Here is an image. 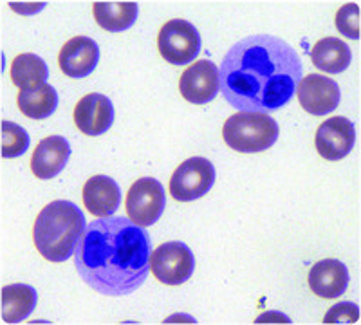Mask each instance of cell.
Returning <instances> with one entry per match:
<instances>
[{
  "instance_id": "1",
  "label": "cell",
  "mask_w": 361,
  "mask_h": 325,
  "mask_svg": "<svg viewBox=\"0 0 361 325\" xmlns=\"http://www.w3.org/2000/svg\"><path fill=\"white\" fill-rule=\"evenodd\" d=\"M295 47L273 35L237 42L221 66V92L238 112H273L288 105L302 80Z\"/></svg>"
},
{
  "instance_id": "2",
  "label": "cell",
  "mask_w": 361,
  "mask_h": 325,
  "mask_svg": "<svg viewBox=\"0 0 361 325\" xmlns=\"http://www.w3.org/2000/svg\"><path fill=\"white\" fill-rule=\"evenodd\" d=\"M76 271L89 288L123 297L141 288L150 271L148 233L130 219L92 221L74 251Z\"/></svg>"
},
{
  "instance_id": "3",
  "label": "cell",
  "mask_w": 361,
  "mask_h": 325,
  "mask_svg": "<svg viewBox=\"0 0 361 325\" xmlns=\"http://www.w3.org/2000/svg\"><path fill=\"white\" fill-rule=\"evenodd\" d=\"M85 228V217L74 202L53 201L35 221V246L45 260L66 262L78 247Z\"/></svg>"
},
{
  "instance_id": "4",
  "label": "cell",
  "mask_w": 361,
  "mask_h": 325,
  "mask_svg": "<svg viewBox=\"0 0 361 325\" xmlns=\"http://www.w3.org/2000/svg\"><path fill=\"white\" fill-rule=\"evenodd\" d=\"M222 137L237 152H264L279 140V123L264 112H237L226 120Z\"/></svg>"
},
{
  "instance_id": "5",
  "label": "cell",
  "mask_w": 361,
  "mask_h": 325,
  "mask_svg": "<svg viewBox=\"0 0 361 325\" xmlns=\"http://www.w3.org/2000/svg\"><path fill=\"white\" fill-rule=\"evenodd\" d=\"M161 56L172 66H186L197 58L201 37L197 27L183 18H173L161 27L157 37Z\"/></svg>"
},
{
  "instance_id": "6",
  "label": "cell",
  "mask_w": 361,
  "mask_h": 325,
  "mask_svg": "<svg viewBox=\"0 0 361 325\" xmlns=\"http://www.w3.org/2000/svg\"><path fill=\"white\" fill-rule=\"evenodd\" d=\"M215 183V168L206 157H190L183 161L170 177V195L179 202L204 197Z\"/></svg>"
},
{
  "instance_id": "7",
  "label": "cell",
  "mask_w": 361,
  "mask_h": 325,
  "mask_svg": "<svg viewBox=\"0 0 361 325\" xmlns=\"http://www.w3.org/2000/svg\"><path fill=\"white\" fill-rule=\"evenodd\" d=\"M164 188L154 177H141L128 190L125 208L132 223L141 228L156 224L164 211Z\"/></svg>"
},
{
  "instance_id": "8",
  "label": "cell",
  "mask_w": 361,
  "mask_h": 325,
  "mask_svg": "<svg viewBox=\"0 0 361 325\" xmlns=\"http://www.w3.org/2000/svg\"><path fill=\"white\" fill-rule=\"evenodd\" d=\"M150 269L161 284L180 286L192 276L195 269L193 253L185 243H164L150 255Z\"/></svg>"
},
{
  "instance_id": "9",
  "label": "cell",
  "mask_w": 361,
  "mask_h": 325,
  "mask_svg": "<svg viewBox=\"0 0 361 325\" xmlns=\"http://www.w3.org/2000/svg\"><path fill=\"white\" fill-rule=\"evenodd\" d=\"M180 96L193 105H204L221 92V70L209 60L193 62L180 75Z\"/></svg>"
},
{
  "instance_id": "10",
  "label": "cell",
  "mask_w": 361,
  "mask_h": 325,
  "mask_svg": "<svg viewBox=\"0 0 361 325\" xmlns=\"http://www.w3.org/2000/svg\"><path fill=\"white\" fill-rule=\"evenodd\" d=\"M356 143L354 123L343 116H334L318 127L314 137L316 150L324 159L340 161L350 154Z\"/></svg>"
},
{
  "instance_id": "11",
  "label": "cell",
  "mask_w": 361,
  "mask_h": 325,
  "mask_svg": "<svg viewBox=\"0 0 361 325\" xmlns=\"http://www.w3.org/2000/svg\"><path fill=\"white\" fill-rule=\"evenodd\" d=\"M296 96L305 112L312 116H325L340 105V87L334 80L324 75H309L296 85Z\"/></svg>"
},
{
  "instance_id": "12",
  "label": "cell",
  "mask_w": 361,
  "mask_h": 325,
  "mask_svg": "<svg viewBox=\"0 0 361 325\" xmlns=\"http://www.w3.org/2000/svg\"><path fill=\"white\" fill-rule=\"evenodd\" d=\"M74 123L87 136H102L114 121V107L105 94L89 92L74 107Z\"/></svg>"
},
{
  "instance_id": "13",
  "label": "cell",
  "mask_w": 361,
  "mask_h": 325,
  "mask_svg": "<svg viewBox=\"0 0 361 325\" xmlns=\"http://www.w3.org/2000/svg\"><path fill=\"white\" fill-rule=\"evenodd\" d=\"M99 60V47L92 38L74 37L58 54V66L69 78H85L96 69Z\"/></svg>"
},
{
  "instance_id": "14",
  "label": "cell",
  "mask_w": 361,
  "mask_h": 325,
  "mask_svg": "<svg viewBox=\"0 0 361 325\" xmlns=\"http://www.w3.org/2000/svg\"><path fill=\"white\" fill-rule=\"evenodd\" d=\"M71 157L69 141L63 136L44 137L31 157V172L38 179H53L66 168Z\"/></svg>"
},
{
  "instance_id": "15",
  "label": "cell",
  "mask_w": 361,
  "mask_h": 325,
  "mask_svg": "<svg viewBox=\"0 0 361 325\" xmlns=\"http://www.w3.org/2000/svg\"><path fill=\"white\" fill-rule=\"evenodd\" d=\"M309 288L316 297L331 300L341 297L349 286V271L345 264L334 259L316 262L309 271Z\"/></svg>"
},
{
  "instance_id": "16",
  "label": "cell",
  "mask_w": 361,
  "mask_h": 325,
  "mask_svg": "<svg viewBox=\"0 0 361 325\" xmlns=\"http://www.w3.org/2000/svg\"><path fill=\"white\" fill-rule=\"evenodd\" d=\"M121 202L118 183L109 176H94L83 185V204L87 211L99 219L112 217Z\"/></svg>"
},
{
  "instance_id": "17",
  "label": "cell",
  "mask_w": 361,
  "mask_h": 325,
  "mask_svg": "<svg viewBox=\"0 0 361 325\" xmlns=\"http://www.w3.org/2000/svg\"><path fill=\"white\" fill-rule=\"evenodd\" d=\"M350 47L336 37H327L318 40L311 51L312 66L316 69L329 73V75H340L350 66Z\"/></svg>"
},
{
  "instance_id": "18",
  "label": "cell",
  "mask_w": 361,
  "mask_h": 325,
  "mask_svg": "<svg viewBox=\"0 0 361 325\" xmlns=\"http://www.w3.org/2000/svg\"><path fill=\"white\" fill-rule=\"evenodd\" d=\"M2 320L6 324H18L25 320L37 307V291L27 284H11L2 289Z\"/></svg>"
},
{
  "instance_id": "19",
  "label": "cell",
  "mask_w": 361,
  "mask_h": 325,
  "mask_svg": "<svg viewBox=\"0 0 361 325\" xmlns=\"http://www.w3.org/2000/svg\"><path fill=\"white\" fill-rule=\"evenodd\" d=\"M92 13L99 27L119 33L134 25L140 8L135 2H94Z\"/></svg>"
},
{
  "instance_id": "20",
  "label": "cell",
  "mask_w": 361,
  "mask_h": 325,
  "mask_svg": "<svg viewBox=\"0 0 361 325\" xmlns=\"http://www.w3.org/2000/svg\"><path fill=\"white\" fill-rule=\"evenodd\" d=\"M17 103L24 116L31 118V120H45L56 111L58 94L54 87L44 83V85L24 89V91L18 92Z\"/></svg>"
},
{
  "instance_id": "21",
  "label": "cell",
  "mask_w": 361,
  "mask_h": 325,
  "mask_svg": "<svg viewBox=\"0 0 361 325\" xmlns=\"http://www.w3.org/2000/svg\"><path fill=\"white\" fill-rule=\"evenodd\" d=\"M9 76H11V82L20 91H24V89L44 85L47 76H49V69L40 56L33 53H24L18 54L11 62Z\"/></svg>"
},
{
  "instance_id": "22",
  "label": "cell",
  "mask_w": 361,
  "mask_h": 325,
  "mask_svg": "<svg viewBox=\"0 0 361 325\" xmlns=\"http://www.w3.org/2000/svg\"><path fill=\"white\" fill-rule=\"evenodd\" d=\"M0 149L8 159L22 156L29 149V134L20 125L4 120L0 123Z\"/></svg>"
},
{
  "instance_id": "23",
  "label": "cell",
  "mask_w": 361,
  "mask_h": 325,
  "mask_svg": "<svg viewBox=\"0 0 361 325\" xmlns=\"http://www.w3.org/2000/svg\"><path fill=\"white\" fill-rule=\"evenodd\" d=\"M336 29L343 37L357 40L360 35V6L345 4L336 13Z\"/></svg>"
},
{
  "instance_id": "24",
  "label": "cell",
  "mask_w": 361,
  "mask_h": 325,
  "mask_svg": "<svg viewBox=\"0 0 361 325\" xmlns=\"http://www.w3.org/2000/svg\"><path fill=\"white\" fill-rule=\"evenodd\" d=\"M360 320V307L353 302H340L329 309L324 324H356Z\"/></svg>"
},
{
  "instance_id": "25",
  "label": "cell",
  "mask_w": 361,
  "mask_h": 325,
  "mask_svg": "<svg viewBox=\"0 0 361 325\" xmlns=\"http://www.w3.org/2000/svg\"><path fill=\"white\" fill-rule=\"evenodd\" d=\"M255 324H291V320H289V317H286V314H282V313H276V311H267V313L260 314Z\"/></svg>"
},
{
  "instance_id": "26",
  "label": "cell",
  "mask_w": 361,
  "mask_h": 325,
  "mask_svg": "<svg viewBox=\"0 0 361 325\" xmlns=\"http://www.w3.org/2000/svg\"><path fill=\"white\" fill-rule=\"evenodd\" d=\"M11 8L18 13H24V15H31V13L40 11V9L44 8V2H40V6L33 4V6H22V8L20 6H17V2H11Z\"/></svg>"
}]
</instances>
